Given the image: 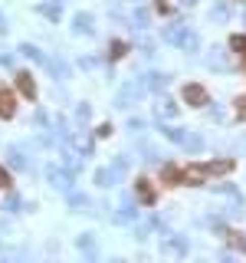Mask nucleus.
<instances>
[{
	"label": "nucleus",
	"instance_id": "39448f33",
	"mask_svg": "<svg viewBox=\"0 0 246 263\" xmlns=\"http://www.w3.org/2000/svg\"><path fill=\"white\" fill-rule=\"evenodd\" d=\"M230 244H233V247H240V250H246V240L240 237V234H230Z\"/></svg>",
	"mask_w": 246,
	"mask_h": 263
},
{
	"label": "nucleus",
	"instance_id": "20e7f679",
	"mask_svg": "<svg viewBox=\"0 0 246 263\" xmlns=\"http://www.w3.org/2000/svg\"><path fill=\"white\" fill-rule=\"evenodd\" d=\"M138 194H142V201H148V204L154 201V191L148 188V181H138Z\"/></svg>",
	"mask_w": 246,
	"mask_h": 263
},
{
	"label": "nucleus",
	"instance_id": "f257e3e1",
	"mask_svg": "<svg viewBox=\"0 0 246 263\" xmlns=\"http://www.w3.org/2000/svg\"><path fill=\"white\" fill-rule=\"evenodd\" d=\"M184 99L191 102V106H207V89H203V86H187Z\"/></svg>",
	"mask_w": 246,
	"mask_h": 263
},
{
	"label": "nucleus",
	"instance_id": "423d86ee",
	"mask_svg": "<svg viewBox=\"0 0 246 263\" xmlns=\"http://www.w3.org/2000/svg\"><path fill=\"white\" fill-rule=\"evenodd\" d=\"M89 23H92V20H89V17H79V20H76V26H79V30H92V26H89Z\"/></svg>",
	"mask_w": 246,
	"mask_h": 263
},
{
	"label": "nucleus",
	"instance_id": "f03ea898",
	"mask_svg": "<svg viewBox=\"0 0 246 263\" xmlns=\"http://www.w3.org/2000/svg\"><path fill=\"white\" fill-rule=\"evenodd\" d=\"M17 86H20V92H23V95H33V92H37V86H33L30 73H20V76H17Z\"/></svg>",
	"mask_w": 246,
	"mask_h": 263
},
{
	"label": "nucleus",
	"instance_id": "6e6552de",
	"mask_svg": "<svg viewBox=\"0 0 246 263\" xmlns=\"http://www.w3.org/2000/svg\"><path fill=\"white\" fill-rule=\"evenodd\" d=\"M233 50H246V37H233Z\"/></svg>",
	"mask_w": 246,
	"mask_h": 263
},
{
	"label": "nucleus",
	"instance_id": "1a4fd4ad",
	"mask_svg": "<svg viewBox=\"0 0 246 263\" xmlns=\"http://www.w3.org/2000/svg\"><path fill=\"white\" fill-rule=\"evenodd\" d=\"M236 112H240V119H246V99L240 102V106H236Z\"/></svg>",
	"mask_w": 246,
	"mask_h": 263
},
{
	"label": "nucleus",
	"instance_id": "7ed1b4c3",
	"mask_svg": "<svg viewBox=\"0 0 246 263\" xmlns=\"http://www.w3.org/2000/svg\"><path fill=\"white\" fill-rule=\"evenodd\" d=\"M0 115H4V119L13 115V95L10 92H0Z\"/></svg>",
	"mask_w": 246,
	"mask_h": 263
},
{
	"label": "nucleus",
	"instance_id": "0eeeda50",
	"mask_svg": "<svg viewBox=\"0 0 246 263\" xmlns=\"http://www.w3.org/2000/svg\"><path fill=\"white\" fill-rule=\"evenodd\" d=\"M0 188H10V175H7L4 168H0Z\"/></svg>",
	"mask_w": 246,
	"mask_h": 263
}]
</instances>
